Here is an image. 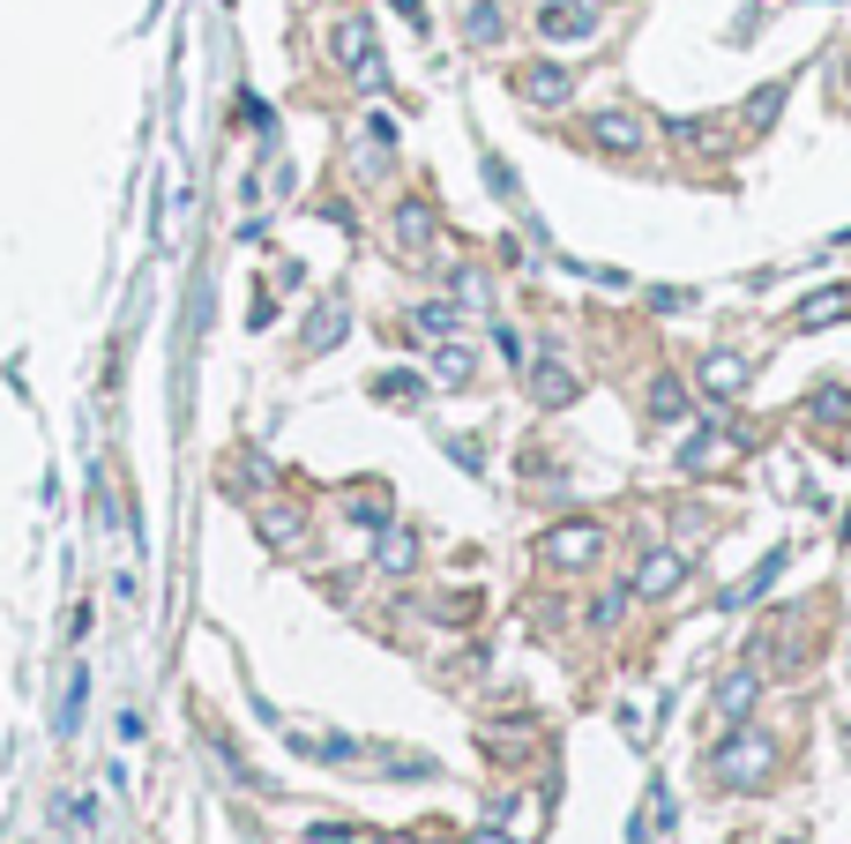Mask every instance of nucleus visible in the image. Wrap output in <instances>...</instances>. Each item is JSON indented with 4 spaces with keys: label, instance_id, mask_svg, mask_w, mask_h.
I'll use <instances>...</instances> for the list:
<instances>
[{
    "label": "nucleus",
    "instance_id": "f03ea898",
    "mask_svg": "<svg viewBox=\"0 0 851 844\" xmlns=\"http://www.w3.org/2000/svg\"><path fill=\"white\" fill-rule=\"evenodd\" d=\"M538 31H546V38H591L597 8L591 0H546V8H538Z\"/></svg>",
    "mask_w": 851,
    "mask_h": 844
},
{
    "label": "nucleus",
    "instance_id": "2eb2a0df",
    "mask_svg": "<svg viewBox=\"0 0 851 844\" xmlns=\"http://www.w3.org/2000/svg\"><path fill=\"white\" fill-rule=\"evenodd\" d=\"M844 412H851V396H844V389H814V419H829V426H837Z\"/></svg>",
    "mask_w": 851,
    "mask_h": 844
},
{
    "label": "nucleus",
    "instance_id": "f257e3e1",
    "mask_svg": "<svg viewBox=\"0 0 851 844\" xmlns=\"http://www.w3.org/2000/svg\"><path fill=\"white\" fill-rule=\"evenodd\" d=\"M597 553H605V523H560V531H546V560L553 568H591Z\"/></svg>",
    "mask_w": 851,
    "mask_h": 844
},
{
    "label": "nucleus",
    "instance_id": "423d86ee",
    "mask_svg": "<svg viewBox=\"0 0 851 844\" xmlns=\"http://www.w3.org/2000/svg\"><path fill=\"white\" fill-rule=\"evenodd\" d=\"M747 374H755V367H747L739 351H710V359H702V389H710V396H739Z\"/></svg>",
    "mask_w": 851,
    "mask_h": 844
},
{
    "label": "nucleus",
    "instance_id": "0eeeda50",
    "mask_svg": "<svg viewBox=\"0 0 851 844\" xmlns=\"http://www.w3.org/2000/svg\"><path fill=\"white\" fill-rule=\"evenodd\" d=\"M724 441H732L724 426H695V433L680 441V471H710V464L724 456Z\"/></svg>",
    "mask_w": 851,
    "mask_h": 844
},
{
    "label": "nucleus",
    "instance_id": "dca6fc26",
    "mask_svg": "<svg viewBox=\"0 0 851 844\" xmlns=\"http://www.w3.org/2000/svg\"><path fill=\"white\" fill-rule=\"evenodd\" d=\"M687 299H695V292H673V285H665V292H650V307H657V314H680Z\"/></svg>",
    "mask_w": 851,
    "mask_h": 844
},
{
    "label": "nucleus",
    "instance_id": "20e7f679",
    "mask_svg": "<svg viewBox=\"0 0 851 844\" xmlns=\"http://www.w3.org/2000/svg\"><path fill=\"white\" fill-rule=\"evenodd\" d=\"M591 135H597V150H613V158H636L642 150V120L636 113H597Z\"/></svg>",
    "mask_w": 851,
    "mask_h": 844
},
{
    "label": "nucleus",
    "instance_id": "ddd939ff",
    "mask_svg": "<svg viewBox=\"0 0 851 844\" xmlns=\"http://www.w3.org/2000/svg\"><path fill=\"white\" fill-rule=\"evenodd\" d=\"M464 31H470V45H493V38H501V8H493V0H478Z\"/></svg>",
    "mask_w": 851,
    "mask_h": 844
},
{
    "label": "nucleus",
    "instance_id": "f8f14e48",
    "mask_svg": "<svg viewBox=\"0 0 851 844\" xmlns=\"http://www.w3.org/2000/svg\"><path fill=\"white\" fill-rule=\"evenodd\" d=\"M837 314H851V292H814L807 307H800V329H829Z\"/></svg>",
    "mask_w": 851,
    "mask_h": 844
},
{
    "label": "nucleus",
    "instance_id": "9b49d317",
    "mask_svg": "<svg viewBox=\"0 0 851 844\" xmlns=\"http://www.w3.org/2000/svg\"><path fill=\"white\" fill-rule=\"evenodd\" d=\"M650 412H657V419H687V412H695V404H687V389H680V374H657V381H650Z\"/></svg>",
    "mask_w": 851,
    "mask_h": 844
},
{
    "label": "nucleus",
    "instance_id": "6e6552de",
    "mask_svg": "<svg viewBox=\"0 0 851 844\" xmlns=\"http://www.w3.org/2000/svg\"><path fill=\"white\" fill-rule=\"evenodd\" d=\"M531 389H538V404H575V374H568L560 359H538V367H531Z\"/></svg>",
    "mask_w": 851,
    "mask_h": 844
},
{
    "label": "nucleus",
    "instance_id": "1a4fd4ad",
    "mask_svg": "<svg viewBox=\"0 0 851 844\" xmlns=\"http://www.w3.org/2000/svg\"><path fill=\"white\" fill-rule=\"evenodd\" d=\"M755 695H762V673H732L718 687V710H724V718H747V710H755Z\"/></svg>",
    "mask_w": 851,
    "mask_h": 844
},
{
    "label": "nucleus",
    "instance_id": "39448f33",
    "mask_svg": "<svg viewBox=\"0 0 851 844\" xmlns=\"http://www.w3.org/2000/svg\"><path fill=\"white\" fill-rule=\"evenodd\" d=\"M680 583H687V560H680V553H650V560L636 568V591L642 598H665V591H680Z\"/></svg>",
    "mask_w": 851,
    "mask_h": 844
},
{
    "label": "nucleus",
    "instance_id": "9d476101",
    "mask_svg": "<svg viewBox=\"0 0 851 844\" xmlns=\"http://www.w3.org/2000/svg\"><path fill=\"white\" fill-rule=\"evenodd\" d=\"M724 777H747V785H755V777H762L769 770V740H747V748H724Z\"/></svg>",
    "mask_w": 851,
    "mask_h": 844
},
{
    "label": "nucleus",
    "instance_id": "7ed1b4c3",
    "mask_svg": "<svg viewBox=\"0 0 851 844\" xmlns=\"http://www.w3.org/2000/svg\"><path fill=\"white\" fill-rule=\"evenodd\" d=\"M515 90H523L531 105H568V90H575V76H568L560 60H538V68H523V76H515Z\"/></svg>",
    "mask_w": 851,
    "mask_h": 844
},
{
    "label": "nucleus",
    "instance_id": "4468645a",
    "mask_svg": "<svg viewBox=\"0 0 851 844\" xmlns=\"http://www.w3.org/2000/svg\"><path fill=\"white\" fill-rule=\"evenodd\" d=\"M777 105H784V83H762L755 97H747V120H755V127H769V120H777Z\"/></svg>",
    "mask_w": 851,
    "mask_h": 844
}]
</instances>
